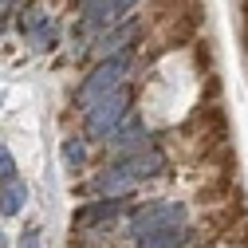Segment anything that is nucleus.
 I'll list each match as a JSON object with an SVG mask.
<instances>
[{"label": "nucleus", "instance_id": "obj_2", "mask_svg": "<svg viewBox=\"0 0 248 248\" xmlns=\"http://www.w3.org/2000/svg\"><path fill=\"white\" fill-rule=\"evenodd\" d=\"M225 236H229V244H240V248H248V217H244V225H240V229H229Z\"/></svg>", "mask_w": 248, "mask_h": 248}, {"label": "nucleus", "instance_id": "obj_1", "mask_svg": "<svg viewBox=\"0 0 248 248\" xmlns=\"http://www.w3.org/2000/svg\"><path fill=\"white\" fill-rule=\"evenodd\" d=\"M193 63L205 67V71L213 67V51H209V44H193Z\"/></svg>", "mask_w": 248, "mask_h": 248}]
</instances>
